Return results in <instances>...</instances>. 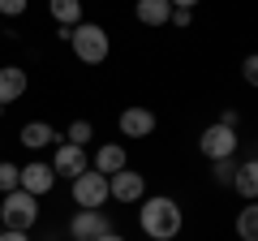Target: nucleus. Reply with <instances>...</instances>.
I'll list each match as a JSON object with an SVG mask.
<instances>
[{
  "mask_svg": "<svg viewBox=\"0 0 258 241\" xmlns=\"http://www.w3.org/2000/svg\"><path fill=\"white\" fill-rule=\"evenodd\" d=\"M138 224H142V232H147L151 241H172L176 232H181V224H185L181 203H176V198H168V194L147 198V203H142V211H138Z\"/></svg>",
  "mask_w": 258,
  "mask_h": 241,
  "instance_id": "nucleus-1",
  "label": "nucleus"
},
{
  "mask_svg": "<svg viewBox=\"0 0 258 241\" xmlns=\"http://www.w3.org/2000/svg\"><path fill=\"white\" fill-rule=\"evenodd\" d=\"M69 47H74V56L82 65H103L108 52H112V39H108V30L99 22H78L69 30Z\"/></svg>",
  "mask_w": 258,
  "mask_h": 241,
  "instance_id": "nucleus-2",
  "label": "nucleus"
},
{
  "mask_svg": "<svg viewBox=\"0 0 258 241\" xmlns=\"http://www.w3.org/2000/svg\"><path fill=\"white\" fill-rule=\"evenodd\" d=\"M39 220V198L26 194V190H13V194H5V203H0V228H18V232H30Z\"/></svg>",
  "mask_w": 258,
  "mask_h": 241,
  "instance_id": "nucleus-3",
  "label": "nucleus"
},
{
  "mask_svg": "<svg viewBox=\"0 0 258 241\" xmlns=\"http://www.w3.org/2000/svg\"><path fill=\"white\" fill-rule=\"evenodd\" d=\"M237 130H232V125H220V120H215V125H207L203 134H198V151H203L207 159H232L237 155Z\"/></svg>",
  "mask_w": 258,
  "mask_h": 241,
  "instance_id": "nucleus-4",
  "label": "nucleus"
},
{
  "mask_svg": "<svg viewBox=\"0 0 258 241\" xmlns=\"http://www.w3.org/2000/svg\"><path fill=\"white\" fill-rule=\"evenodd\" d=\"M69 232H74V241H99L103 232H112V224L103 207H78V215L69 220Z\"/></svg>",
  "mask_w": 258,
  "mask_h": 241,
  "instance_id": "nucleus-5",
  "label": "nucleus"
},
{
  "mask_svg": "<svg viewBox=\"0 0 258 241\" xmlns=\"http://www.w3.org/2000/svg\"><path fill=\"white\" fill-rule=\"evenodd\" d=\"M74 203L78 207H103L108 203V176L86 168L82 176H74Z\"/></svg>",
  "mask_w": 258,
  "mask_h": 241,
  "instance_id": "nucleus-6",
  "label": "nucleus"
},
{
  "mask_svg": "<svg viewBox=\"0 0 258 241\" xmlns=\"http://www.w3.org/2000/svg\"><path fill=\"white\" fill-rule=\"evenodd\" d=\"M142 194H147V181H142V172H129V168H120V172L108 176V198H116V203H142Z\"/></svg>",
  "mask_w": 258,
  "mask_h": 241,
  "instance_id": "nucleus-7",
  "label": "nucleus"
},
{
  "mask_svg": "<svg viewBox=\"0 0 258 241\" xmlns=\"http://www.w3.org/2000/svg\"><path fill=\"white\" fill-rule=\"evenodd\" d=\"M86 168H91V159H86L82 147H74V142H56V155H52V172L56 176H82Z\"/></svg>",
  "mask_w": 258,
  "mask_h": 241,
  "instance_id": "nucleus-8",
  "label": "nucleus"
},
{
  "mask_svg": "<svg viewBox=\"0 0 258 241\" xmlns=\"http://www.w3.org/2000/svg\"><path fill=\"white\" fill-rule=\"evenodd\" d=\"M155 112L151 108H142V103H134V108H125L120 112V134H125V138H151V134H155Z\"/></svg>",
  "mask_w": 258,
  "mask_h": 241,
  "instance_id": "nucleus-9",
  "label": "nucleus"
},
{
  "mask_svg": "<svg viewBox=\"0 0 258 241\" xmlns=\"http://www.w3.org/2000/svg\"><path fill=\"white\" fill-rule=\"evenodd\" d=\"M52 186H56V172H52V164L35 159V164H26V168H22V190H26V194L43 198V194H52Z\"/></svg>",
  "mask_w": 258,
  "mask_h": 241,
  "instance_id": "nucleus-10",
  "label": "nucleus"
},
{
  "mask_svg": "<svg viewBox=\"0 0 258 241\" xmlns=\"http://www.w3.org/2000/svg\"><path fill=\"white\" fill-rule=\"evenodd\" d=\"M26 86H30L26 69L22 65H5L0 69V108H5V103H18L22 95H26Z\"/></svg>",
  "mask_w": 258,
  "mask_h": 241,
  "instance_id": "nucleus-11",
  "label": "nucleus"
},
{
  "mask_svg": "<svg viewBox=\"0 0 258 241\" xmlns=\"http://www.w3.org/2000/svg\"><path fill=\"white\" fill-rule=\"evenodd\" d=\"M95 172H103V176H112V172H120V168H129V155H125V147H116V142H103L99 151H95Z\"/></svg>",
  "mask_w": 258,
  "mask_h": 241,
  "instance_id": "nucleus-12",
  "label": "nucleus"
},
{
  "mask_svg": "<svg viewBox=\"0 0 258 241\" xmlns=\"http://www.w3.org/2000/svg\"><path fill=\"white\" fill-rule=\"evenodd\" d=\"M232 190H237L245 203H254V198H258V155H254V159H245V164H237Z\"/></svg>",
  "mask_w": 258,
  "mask_h": 241,
  "instance_id": "nucleus-13",
  "label": "nucleus"
},
{
  "mask_svg": "<svg viewBox=\"0 0 258 241\" xmlns=\"http://www.w3.org/2000/svg\"><path fill=\"white\" fill-rule=\"evenodd\" d=\"M134 18H138L142 26H168L172 5H168V0H138V5H134Z\"/></svg>",
  "mask_w": 258,
  "mask_h": 241,
  "instance_id": "nucleus-14",
  "label": "nucleus"
},
{
  "mask_svg": "<svg viewBox=\"0 0 258 241\" xmlns=\"http://www.w3.org/2000/svg\"><path fill=\"white\" fill-rule=\"evenodd\" d=\"M56 138H60V134H56L47 120H30V125H22V147H30V151L56 147Z\"/></svg>",
  "mask_w": 258,
  "mask_h": 241,
  "instance_id": "nucleus-15",
  "label": "nucleus"
},
{
  "mask_svg": "<svg viewBox=\"0 0 258 241\" xmlns=\"http://www.w3.org/2000/svg\"><path fill=\"white\" fill-rule=\"evenodd\" d=\"M47 9H52V22H56V26H69V30H74L78 22H82V0H52Z\"/></svg>",
  "mask_w": 258,
  "mask_h": 241,
  "instance_id": "nucleus-16",
  "label": "nucleus"
},
{
  "mask_svg": "<svg viewBox=\"0 0 258 241\" xmlns=\"http://www.w3.org/2000/svg\"><path fill=\"white\" fill-rule=\"evenodd\" d=\"M232 228H237L241 241H258V198H254V203H245V207L237 211V224H232Z\"/></svg>",
  "mask_w": 258,
  "mask_h": 241,
  "instance_id": "nucleus-17",
  "label": "nucleus"
},
{
  "mask_svg": "<svg viewBox=\"0 0 258 241\" xmlns=\"http://www.w3.org/2000/svg\"><path fill=\"white\" fill-rule=\"evenodd\" d=\"M13 190H22V168L0 159V194H13Z\"/></svg>",
  "mask_w": 258,
  "mask_h": 241,
  "instance_id": "nucleus-18",
  "label": "nucleus"
},
{
  "mask_svg": "<svg viewBox=\"0 0 258 241\" xmlns=\"http://www.w3.org/2000/svg\"><path fill=\"white\" fill-rule=\"evenodd\" d=\"M211 176H215V186H228V190H232V176H237V159H215V164H211Z\"/></svg>",
  "mask_w": 258,
  "mask_h": 241,
  "instance_id": "nucleus-19",
  "label": "nucleus"
},
{
  "mask_svg": "<svg viewBox=\"0 0 258 241\" xmlns=\"http://www.w3.org/2000/svg\"><path fill=\"white\" fill-rule=\"evenodd\" d=\"M95 134V125L91 120H74L69 130H64V142H74V147H86V138Z\"/></svg>",
  "mask_w": 258,
  "mask_h": 241,
  "instance_id": "nucleus-20",
  "label": "nucleus"
},
{
  "mask_svg": "<svg viewBox=\"0 0 258 241\" xmlns=\"http://www.w3.org/2000/svg\"><path fill=\"white\" fill-rule=\"evenodd\" d=\"M241 78H245V82L258 91V52H249L245 61H241Z\"/></svg>",
  "mask_w": 258,
  "mask_h": 241,
  "instance_id": "nucleus-21",
  "label": "nucleus"
},
{
  "mask_svg": "<svg viewBox=\"0 0 258 241\" xmlns=\"http://www.w3.org/2000/svg\"><path fill=\"white\" fill-rule=\"evenodd\" d=\"M26 5H30V0H0V13H5V18H22Z\"/></svg>",
  "mask_w": 258,
  "mask_h": 241,
  "instance_id": "nucleus-22",
  "label": "nucleus"
},
{
  "mask_svg": "<svg viewBox=\"0 0 258 241\" xmlns=\"http://www.w3.org/2000/svg\"><path fill=\"white\" fill-rule=\"evenodd\" d=\"M168 22H172L176 30H185V26L194 22V9H172V18H168Z\"/></svg>",
  "mask_w": 258,
  "mask_h": 241,
  "instance_id": "nucleus-23",
  "label": "nucleus"
},
{
  "mask_svg": "<svg viewBox=\"0 0 258 241\" xmlns=\"http://www.w3.org/2000/svg\"><path fill=\"white\" fill-rule=\"evenodd\" d=\"M0 241H30L26 232H18V228H0Z\"/></svg>",
  "mask_w": 258,
  "mask_h": 241,
  "instance_id": "nucleus-24",
  "label": "nucleus"
},
{
  "mask_svg": "<svg viewBox=\"0 0 258 241\" xmlns=\"http://www.w3.org/2000/svg\"><path fill=\"white\" fill-rule=\"evenodd\" d=\"M168 5H172V9H194L198 0H168Z\"/></svg>",
  "mask_w": 258,
  "mask_h": 241,
  "instance_id": "nucleus-25",
  "label": "nucleus"
},
{
  "mask_svg": "<svg viewBox=\"0 0 258 241\" xmlns=\"http://www.w3.org/2000/svg\"><path fill=\"white\" fill-rule=\"evenodd\" d=\"M99 241H125V237H120V232H103Z\"/></svg>",
  "mask_w": 258,
  "mask_h": 241,
  "instance_id": "nucleus-26",
  "label": "nucleus"
},
{
  "mask_svg": "<svg viewBox=\"0 0 258 241\" xmlns=\"http://www.w3.org/2000/svg\"><path fill=\"white\" fill-rule=\"evenodd\" d=\"M0 112H5V108H0Z\"/></svg>",
  "mask_w": 258,
  "mask_h": 241,
  "instance_id": "nucleus-27",
  "label": "nucleus"
}]
</instances>
